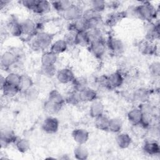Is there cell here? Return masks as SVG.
Wrapping results in <instances>:
<instances>
[{"mask_svg":"<svg viewBox=\"0 0 160 160\" xmlns=\"http://www.w3.org/2000/svg\"><path fill=\"white\" fill-rule=\"evenodd\" d=\"M135 14L136 18L144 21L146 22H149L156 19L158 11L151 2H142L135 6Z\"/></svg>","mask_w":160,"mask_h":160,"instance_id":"cell-1","label":"cell"},{"mask_svg":"<svg viewBox=\"0 0 160 160\" xmlns=\"http://www.w3.org/2000/svg\"><path fill=\"white\" fill-rule=\"evenodd\" d=\"M53 39L54 34L43 31L37 33L30 39V45L34 51H44L50 48Z\"/></svg>","mask_w":160,"mask_h":160,"instance_id":"cell-2","label":"cell"},{"mask_svg":"<svg viewBox=\"0 0 160 160\" xmlns=\"http://www.w3.org/2000/svg\"><path fill=\"white\" fill-rule=\"evenodd\" d=\"M83 12L84 10L81 5L73 3L67 10L61 14L64 19L72 22L81 18L82 17Z\"/></svg>","mask_w":160,"mask_h":160,"instance_id":"cell-3","label":"cell"},{"mask_svg":"<svg viewBox=\"0 0 160 160\" xmlns=\"http://www.w3.org/2000/svg\"><path fill=\"white\" fill-rule=\"evenodd\" d=\"M145 39L151 42L159 39L160 36V26L159 21L146 22L145 26Z\"/></svg>","mask_w":160,"mask_h":160,"instance_id":"cell-4","label":"cell"},{"mask_svg":"<svg viewBox=\"0 0 160 160\" xmlns=\"http://www.w3.org/2000/svg\"><path fill=\"white\" fill-rule=\"evenodd\" d=\"M18 137L16 136L14 131L8 128L1 129L0 134V143L1 148H6L9 144L14 143Z\"/></svg>","mask_w":160,"mask_h":160,"instance_id":"cell-5","label":"cell"},{"mask_svg":"<svg viewBox=\"0 0 160 160\" xmlns=\"http://www.w3.org/2000/svg\"><path fill=\"white\" fill-rule=\"evenodd\" d=\"M88 48L90 52L96 58L101 59L106 52L107 46L105 40L102 39L91 42Z\"/></svg>","mask_w":160,"mask_h":160,"instance_id":"cell-6","label":"cell"},{"mask_svg":"<svg viewBox=\"0 0 160 160\" xmlns=\"http://www.w3.org/2000/svg\"><path fill=\"white\" fill-rule=\"evenodd\" d=\"M106 43L107 48L114 55H120L124 51V44L121 39L118 38L109 37Z\"/></svg>","mask_w":160,"mask_h":160,"instance_id":"cell-7","label":"cell"},{"mask_svg":"<svg viewBox=\"0 0 160 160\" xmlns=\"http://www.w3.org/2000/svg\"><path fill=\"white\" fill-rule=\"evenodd\" d=\"M41 127L44 132L49 134H52L58 132L59 122L56 118L50 116L44 119Z\"/></svg>","mask_w":160,"mask_h":160,"instance_id":"cell-8","label":"cell"},{"mask_svg":"<svg viewBox=\"0 0 160 160\" xmlns=\"http://www.w3.org/2000/svg\"><path fill=\"white\" fill-rule=\"evenodd\" d=\"M22 35L30 37V39L38 33L37 24L31 19H26L21 22Z\"/></svg>","mask_w":160,"mask_h":160,"instance_id":"cell-9","label":"cell"},{"mask_svg":"<svg viewBox=\"0 0 160 160\" xmlns=\"http://www.w3.org/2000/svg\"><path fill=\"white\" fill-rule=\"evenodd\" d=\"M124 81V78L120 71H115L107 76L108 89H116L121 86Z\"/></svg>","mask_w":160,"mask_h":160,"instance_id":"cell-10","label":"cell"},{"mask_svg":"<svg viewBox=\"0 0 160 160\" xmlns=\"http://www.w3.org/2000/svg\"><path fill=\"white\" fill-rule=\"evenodd\" d=\"M56 77L58 82L63 84L71 83L76 78L72 70L68 68H64L58 70Z\"/></svg>","mask_w":160,"mask_h":160,"instance_id":"cell-11","label":"cell"},{"mask_svg":"<svg viewBox=\"0 0 160 160\" xmlns=\"http://www.w3.org/2000/svg\"><path fill=\"white\" fill-rule=\"evenodd\" d=\"M16 62V57L12 50L4 51L1 56L0 64L1 68L4 69H10Z\"/></svg>","mask_w":160,"mask_h":160,"instance_id":"cell-12","label":"cell"},{"mask_svg":"<svg viewBox=\"0 0 160 160\" xmlns=\"http://www.w3.org/2000/svg\"><path fill=\"white\" fill-rule=\"evenodd\" d=\"M151 96V91L146 88H138L136 89L132 94V99L139 104L145 103L149 101Z\"/></svg>","mask_w":160,"mask_h":160,"instance_id":"cell-13","label":"cell"},{"mask_svg":"<svg viewBox=\"0 0 160 160\" xmlns=\"http://www.w3.org/2000/svg\"><path fill=\"white\" fill-rule=\"evenodd\" d=\"M143 151L149 156H156L160 153V147L159 142L154 139L146 140L142 146Z\"/></svg>","mask_w":160,"mask_h":160,"instance_id":"cell-14","label":"cell"},{"mask_svg":"<svg viewBox=\"0 0 160 160\" xmlns=\"http://www.w3.org/2000/svg\"><path fill=\"white\" fill-rule=\"evenodd\" d=\"M71 135L73 140L78 144H85L89 138V132L83 128L74 129Z\"/></svg>","mask_w":160,"mask_h":160,"instance_id":"cell-15","label":"cell"},{"mask_svg":"<svg viewBox=\"0 0 160 160\" xmlns=\"http://www.w3.org/2000/svg\"><path fill=\"white\" fill-rule=\"evenodd\" d=\"M89 29L87 21L82 17L80 19L69 22L68 24V31L74 32L87 31Z\"/></svg>","mask_w":160,"mask_h":160,"instance_id":"cell-16","label":"cell"},{"mask_svg":"<svg viewBox=\"0 0 160 160\" xmlns=\"http://www.w3.org/2000/svg\"><path fill=\"white\" fill-rule=\"evenodd\" d=\"M6 28L9 33L13 36L19 37L22 35L21 22L14 18H12L8 21Z\"/></svg>","mask_w":160,"mask_h":160,"instance_id":"cell-17","label":"cell"},{"mask_svg":"<svg viewBox=\"0 0 160 160\" xmlns=\"http://www.w3.org/2000/svg\"><path fill=\"white\" fill-rule=\"evenodd\" d=\"M81 102H91L97 99L98 93L94 89L87 87L79 92Z\"/></svg>","mask_w":160,"mask_h":160,"instance_id":"cell-18","label":"cell"},{"mask_svg":"<svg viewBox=\"0 0 160 160\" xmlns=\"http://www.w3.org/2000/svg\"><path fill=\"white\" fill-rule=\"evenodd\" d=\"M139 51L144 56H152L156 53L158 48L154 42L147 40L142 41L139 45Z\"/></svg>","mask_w":160,"mask_h":160,"instance_id":"cell-19","label":"cell"},{"mask_svg":"<svg viewBox=\"0 0 160 160\" xmlns=\"http://www.w3.org/2000/svg\"><path fill=\"white\" fill-rule=\"evenodd\" d=\"M124 18H126L124 11L112 12L108 14L106 21H104V24H106V25L109 28L114 27Z\"/></svg>","mask_w":160,"mask_h":160,"instance_id":"cell-20","label":"cell"},{"mask_svg":"<svg viewBox=\"0 0 160 160\" xmlns=\"http://www.w3.org/2000/svg\"><path fill=\"white\" fill-rule=\"evenodd\" d=\"M104 106L103 103L99 100H94L91 102L89 107V115L92 118H96L104 114Z\"/></svg>","mask_w":160,"mask_h":160,"instance_id":"cell-21","label":"cell"},{"mask_svg":"<svg viewBox=\"0 0 160 160\" xmlns=\"http://www.w3.org/2000/svg\"><path fill=\"white\" fill-rule=\"evenodd\" d=\"M142 114L143 113L139 107L134 108L128 112L127 117L130 124L132 126H136L140 124Z\"/></svg>","mask_w":160,"mask_h":160,"instance_id":"cell-22","label":"cell"},{"mask_svg":"<svg viewBox=\"0 0 160 160\" xmlns=\"http://www.w3.org/2000/svg\"><path fill=\"white\" fill-rule=\"evenodd\" d=\"M68 48V45L65 40L64 39H59L55 41H53L49 48V51L56 55H59L66 51Z\"/></svg>","mask_w":160,"mask_h":160,"instance_id":"cell-23","label":"cell"},{"mask_svg":"<svg viewBox=\"0 0 160 160\" xmlns=\"http://www.w3.org/2000/svg\"><path fill=\"white\" fill-rule=\"evenodd\" d=\"M116 142L119 148L126 149L131 145L132 139L129 134L119 132L116 137Z\"/></svg>","mask_w":160,"mask_h":160,"instance_id":"cell-24","label":"cell"},{"mask_svg":"<svg viewBox=\"0 0 160 160\" xmlns=\"http://www.w3.org/2000/svg\"><path fill=\"white\" fill-rule=\"evenodd\" d=\"M58 60V55L51 51H44L41 58V66H52L55 65Z\"/></svg>","mask_w":160,"mask_h":160,"instance_id":"cell-25","label":"cell"},{"mask_svg":"<svg viewBox=\"0 0 160 160\" xmlns=\"http://www.w3.org/2000/svg\"><path fill=\"white\" fill-rule=\"evenodd\" d=\"M52 8L51 2L48 1L39 0L33 12L38 15H44L48 13Z\"/></svg>","mask_w":160,"mask_h":160,"instance_id":"cell-26","label":"cell"},{"mask_svg":"<svg viewBox=\"0 0 160 160\" xmlns=\"http://www.w3.org/2000/svg\"><path fill=\"white\" fill-rule=\"evenodd\" d=\"M34 86V82L32 78L27 74H21L18 88L20 92H24Z\"/></svg>","mask_w":160,"mask_h":160,"instance_id":"cell-27","label":"cell"},{"mask_svg":"<svg viewBox=\"0 0 160 160\" xmlns=\"http://www.w3.org/2000/svg\"><path fill=\"white\" fill-rule=\"evenodd\" d=\"M52 8L58 12L62 14L66 10H67L74 2L68 0H59L52 1Z\"/></svg>","mask_w":160,"mask_h":160,"instance_id":"cell-28","label":"cell"},{"mask_svg":"<svg viewBox=\"0 0 160 160\" xmlns=\"http://www.w3.org/2000/svg\"><path fill=\"white\" fill-rule=\"evenodd\" d=\"M71 84L72 88V90L78 92H79L84 89L88 87V81L86 78L83 76L75 78Z\"/></svg>","mask_w":160,"mask_h":160,"instance_id":"cell-29","label":"cell"},{"mask_svg":"<svg viewBox=\"0 0 160 160\" xmlns=\"http://www.w3.org/2000/svg\"><path fill=\"white\" fill-rule=\"evenodd\" d=\"M47 99L53 103L62 106L66 103L65 98L57 89L51 90L48 94Z\"/></svg>","mask_w":160,"mask_h":160,"instance_id":"cell-30","label":"cell"},{"mask_svg":"<svg viewBox=\"0 0 160 160\" xmlns=\"http://www.w3.org/2000/svg\"><path fill=\"white\" fill-rule=\"evenodd\" d=\"M90 42L91 41L87 31H81L76 33L75 45L81 47H88Z\"/></svg>","mask_w":160,"mask_h":160,"instance_id":"cell-31","label":"cell"},{"mask_svg":"<svg viewBox=\"0 0 160 160\" xmlns=\"http://www.w3.org/2000/svg\"><path fill=\"white\" fill-rule=\"evenodd\" d=\"M3 95L6 98H13L20 92L18 86L6 84V82L1 87Z\"/></svg>","mask_w":160,"mask_h":160,"instance_id":"cell-32","label":"cell"},{"mask_svg":"<svg viewBox=\"0 0 160 160\" xmlns=\"http://www.w3.org/2000/svg\"><path fill=\"white\" fill-rule=\"evenodd\" d=\"M73 154L76 159L85 160L88 158L89 152L84 144H78L74 149Z\"/></svg>","mask_w":160,"mask_h":160,"instance_id":"cell-33","label":"cell"},{"mask_svg":"<svg viewBox=\"0 0 160 160\" xmlns=\"http://www.w3.org/2000/svg\"><path fill=\"white\" fill-rule=\"evenodd\" d=\"M109 118L104 114L94 118V126L100 131H108Z\"/></svg>","mask_w":160,"mask_h":160,"instance_id":"cell-34","label":"cell"},{"mask_svg":"<svg viewBox=\"0 0 160 160\" xmlns=\"http://www.w3.org/2000/svg\"><path fill=\"white\" fill-rule=\"evenodd\" d=\"M62 108V106L53 103L48 99H46L43 104V109L44 111L50 115L58 114L59 112H60Z\"/></svg>","mask_w":160,"mask_h":160,"instance_id":"cell-35","label":"cell"},{"mask_svg":"<svg viewBox=\"0 0 160 160\" xmlns=\"http://www.w3.org/2000/svg\"><path fill=\"white\" fill-rule=\"evenodd\" d=\"M122 128V121L120 118H112L109 119L108 131L113 133H118L121 131Z\"/></svg>","mask_w":160,"mask_h":160,"instance_id":"cell-36","label":"cell"},{"mask_svg":"<svg viewBox=\"0 0 160 160\" xmlns=\"http://www.w3.org/2000/svg\"><path fill=\"white\" fill-rule=\"evenodd\" d=\"M14 144L16 149L21 153H25L30 149L29 141L25 138H18Z\"/></svg>","mask_w":160,"mask_h":160,"instance_id":"cell-37","label":"cell"},{"mask_svg":"<svg viewBox=\"0 0 160 160\" xmlns=\"http://www.w3.org/2000/svg\"><path fill=\"white\" fill-rule=\"evenodd\" d=\"M64 98L66 103L72 106H76L81 102L79 92L73 90L69 92Z\"/></svg>","mask_w":160,"mask_h":160,"instance_id":"cell-38","label":"cell"},{"mask_svg":"<svg viewBox=\"0 0 160 160\" xmlns=\"http://www.w3.org/2000/svg\"><path fill=\"white\" fill-rule=\"evenodd\" d=\"M87 32L91 42L104 39L103 37V32L101 28H91L88 29Z\"/></svg>","mask_w":160,"mask_h":160,"instance_id":"cell-39","label":"cell"},{"mask_svg":"<svg viewBox=\"0 0 160 160\" xmlns=\"http://www.w3.org/2000/svg\"><path fill=\"white\" fill-rule=\"evenodd\" d=\"M57 69L55 65L52 66H41L40 73L44 77L51 78L56 76L57 73Z\"/></svg>","mask_w":160,"mask_h":160,"instance_id":"cell-40","label":"cell"},{"mask_svg":"<svg viewBox=\"0 0 160 160\" xmlns=\"http://www.w3.org/2000/svg\"><path fill=\"white\" fill-rule=\"evenodd\" d=\"M89 8L101 14L106 8V1L102 0H92L89 2Z\"/></svg>","mask_w":160,"mask_h":160,"instance_id":"cell-41","label":"cell"},{"mask_svg":"<svg viewBox=\"0 0 160 160\" xmlns=\"http://www.w3.org/2000/svg\"><path fill=\"white\" fill-rule=\"evenodd\" d=\"M21 74L15 72H9L6 76H5V82L8 84L18 86L21 79Z\"/></svg>","mask_w":160,"mask_h":160,"instance_id":"cell-42","label":"cell"},{"mask_svg":"<svg viewBox=\"0 0 160 160\" xmlns=\"http://www.w3.org/2000/svg\"><path fill=\"white\" fill-rule=\"evenodd\" d=\"M23 94L24 95L25 98L28 101H36L38 99L39 95V91L37 88L33 86L31 88L27 90L26 91H25L24 92H23Z\"/></svg>","mask_w":160,"mask_h":160,"instance_id":"cell-43","label":"cell"},{"mask_svg":"<svg viewBox=\"0 0 160 160\" xmlns=\"http://www.w3.org/2000/svg\"><path fill=\"white\" fill-rule=\"evenodd\" d=\"M149 73L154 77H159L160 74V63L159 61H154L149 64Z\"/></svg>","mask_w":160,"mask_h":160,"instance_id":"cell-44","label":"cell"},{"mask_svg":"<svg viewBox=\"0 0 160 160\" xmlns=\"http://www.w3.org/2000/svg\"><path fill=\"white\" fill-rule=\"evenodd\" d=\"M39 0H22L19 2L26 9L31 11L32 12L34 11L35 9L36 5L38 2Z\"/></svg>","mask_w":160,"mask_h":160,"instance_id":"cell-45","label":"cell"},{"mask_svg":"<svg viewBox=\"0 0 160 160\" xmlns=\"http://www.w3.org/2000/svg\"><path fill=\"white\" fill-rule=\"evenodd\" d=\"M75 37L76 32L68 31L64 36L63 39L67 42L68 45H75Z\"/></svg>","mask_w":160,"mask_h":160,"instance_id":"cell-46","label":"cell"},{"mask_svg":"<svg viewBox=\"0 0 160 160\" xmlns=\"http://www.w3.org/2000/svg\"><path fill=\"white\" fill-rule=\"evenodd\" d=\"M120 6V2L119 1H110L106 2V8H109L112 9H118Z\"/></svg>","mask_w":160,"mask_h":160,"instance_id":"cell-47","label":"cell"},{"mask_svg":"<svg viewBox=\"0 0 160 160\" xmlns=\"http://www.w3.org/2000/svg\"><path fill=\"white\" fill-rule=\"evenodd\" d=\"M10 2V1H3L1 0L0 1V6H1V9H2L4 7H6V6H8V4Z\"/></svg>","mask_w":160,"mask_h":160,"instance_id":"cell-48","label":"cell"}]
</instances>
